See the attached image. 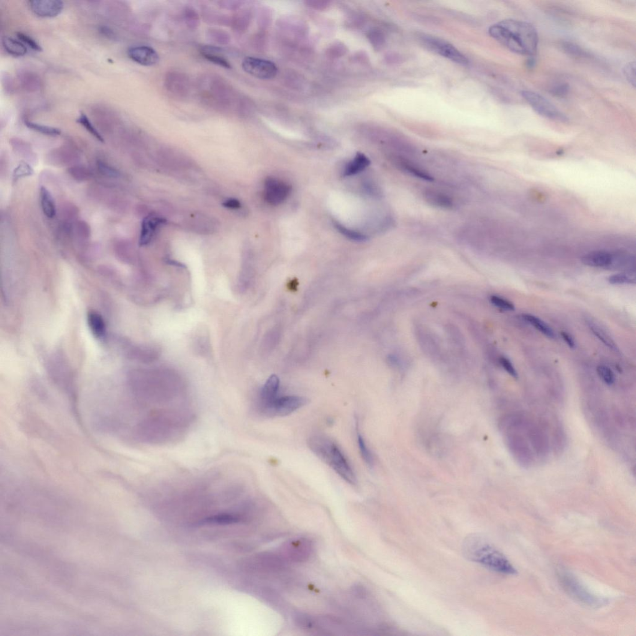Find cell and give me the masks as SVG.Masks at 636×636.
Wrapping results in <instances>:
<instances>
[{
  "mask_svg": "<svg viewBox=\"0 0 636 636\" xmlns=\"http://www.w3.org/2000/svg\"><path fill=\"white\" fill-rule=\"evenodd\" d=\"M492 38L507 49L518 55H535L538 45V34L532 24L523 21L505 20L489 28Z\"/></svg>",
  "mask_w": 636,
  "mask_h": 636,
  "instance_id": "1",
  "label": "cell"
},
{
  "mask_svg": "<svg viewBox=\"0 0 636 636\" xmlns=\"http://www.w3.org/2000/svg\"><path fill=\"white\" fill-rule=\"evenodd\" d=\"M463 553L468 560L492 571L510 575L517 574V570L505 555L480 534L466 537L463 542Z\"/></svg>",
  "mask_w": 636,
  "mask_h": 636,
  "instance_id": "2",
  "label": "cell"
},
{
  "mask_svg": "<svg viewBox=\"0 0 636 636\" xmlns=\"http://www.w3.org/2000/svg\"><path fill=\"white\" fill-rule=\"evenodd\" d=\"M308 446L315 455L332 468L350 485L357 484L355 471L340 447L331 438L316 434L308 439Z\"/></svg>",
  "mask_w": 636,
  "mask_h": 636,
  "instance_id": "3",
  "label": "cell"
},
{
  "mask_svg": "<svg viewBox=\"0 0 636 636\" xmlns=\"http://www.w3.org/2000/svg\"><path fill=\"white\" fill-rule=\"evenodd\" d=\"M418 41L426 49L451 60L456 64L463 65L469 64V59L457 48L445 40L433 36L420 33L418 34Z\"/></svg>",
  "mask_w": 636,
  "mask_h": 636,
  "instance_id": "4",
  "label": "cell"
},
{
  "mask_svg": "<svg viewBox=\"0 0 636 636\" xmlns=\"http://www.w3.org/2000/svg\"><path fill=\"white\" fill-rule=\"evenodd\" d=\"M559 578L561 586L566 592L578 602L590 607H596L601 605L603 602L601 599L593 595L586 588L582 586L580 581L571 573L561 571L559 573Z\"/></svg>",
  "mask_w": 636,
  "mask_h": 636,
  "instance_id": "5",
  "label": "cell"
},
{
  "mask_svg": "<svg viewBox=\"0 0 636 636\" xmlns=\"http://www.w3.org/2000/svg\"><path fill=\"white\" fill-rule=\"evenodd\" d=\"M522 97L526 100L535 112L545 118L553 121L566 122L568 118L558 110L553 104L541 95L532 91H524L521 92Z\"/></svg>",
  "mask_w": 636,
  "mask_h": 636,
  "instance_id": "6",
  "label": "cell"
},
{
  "mask_svg": "<svg viewBox=\"0 0 636 636\" xmlns=\"http://www.w3.org/2000/svg\"><path fill=\"white\" fill-rule=\"evenodd\" d=\"M631 258L626 255L610 253L604 251L590 252L584 255L581 262L584 265L596 268H608L613 266L622 265L628 262Z\"/></svg>",
  "mask_w": 636,
  "mask_h": 636,
  "instance_id": "7",
  "label": "cell"
},
{
  "mask_svg": "<svg viewBox=\"0 0 636 636\" xmlns=\"http://www.w3.org/2000/svg\"><path fill=\"white\" fill-rule=\"evenodd\" d=\"M242 67L246 73L262 80L274 79L278 73V68L274 62L253 57L243 60Z\"/></svg>",
  "mask_w": 636,
  "mask_h": 636,
  "instance_id": "8",
  "label": "cell"
},
{
  "mask_svg": "<svg viewBox=\"0 0 636 636\" xmlns=\"http://www.w3.org/2000/svg\"><path fill=\"white\" fill-rule=\"evenodd\" d=\"M308 403L307 398L298 395L278 397L267 411L265 415L286 416L301 409Z\"/></svg>",
  "mask_w": 636,
  "mask_h": 636,
  "instance_id": "9",
  "label": "cell"
},
{
  "mask_svg": "<svg viewBox=\"0 0 636 636\" xmlns=\"http://www.w3.org/2000/svg\"><path fill=\"white\" fill-rule=\"evenodd\" d=\"M292 187L284 182L269 178L265 182V199L272 205L277 206L284 202L289 197Z\"/></svg>",
  "mask_w": 636,
  "mask_h": 636,
  "instance_id": "10",
  "label": "cell"
},
{
  "mask_svg": "<svg viewBox=\"0 0 636 636\" xmlns=\"http://www.w3.org/2000/svg\"><path fill=\"white\" fill-rule=\"evenodd\" d=\"M313 552V545L309 540L302 539L288 543L283 549V557L295 562L307 560Z\"/></svg>",
  "mask_w": 636,
  "mask_h": 636,
  "instance_id": "11",
  "label": "cell"
},
{
  "mask_svg": "<svg viewBox=\"0 0 636 636\" xmlns=\"http://www.w3.org/2000/svg\"><path fill=\"white\" fill-rule=\"evenodd\" d=\"M279 388L280 380L275 375L270 377L261 388L258 398V407L263 415H265L273 402L278 397Z\"/></svg>",
  "mask_w": 636,
  "mask_h": 636,
  "instance_id": "12",
  "label": "cell"
},
{
  "mask_svg": "<svg viewBox=\"0 0 636 636\" xmlns=\"http://www.w3.org/2000/svg\"><path fill=\"white\" fill-rule=\"evenodd\" d=\"M29 5L33 13L43 17L58 16L64 7V3L58 0H32Z\"/></svg>",
  "mask_w": 636,
  "mask_h": 636,
  "instance_id": "13",
  "label": "cell"
},
{
  "mask_svg": "<svg viewBox=\"0 0 636 636\" xmlns=\"http://www.w3.org/2000/svg\"><path fill=\"white\" fill-rule=\"evenodd\" d=\"M128 55L132 61L143 66L156 65L160 60L158 53L153 48L149 46L131 47L128 51Z\"/></svg>",
  "mask_w": 636,
  "mask_h": 636,
  "instance_id": "14",
  "label": "cell"
},
{
  "mask_svg": "<svg viewBox=\"0 0 636 636\" xmlns=\"http://www.w3.org/2000/svg\"><path fill=\"white\" fill-rule=\"evenodd\" d=\"M164 221L162 219L150 216L143 220L140 235L139 243L141 245L149 244L151 241L152 237L157 227L163 224Z\"/></svg>",
  "mask_w": 636,
  "mask_h": 636,
  "instance_id": "15",
  "label": "cell"
},
{
  "mask_svg": "<svg viewBox=\"0 0 636 636\" xmlns=\"http://www.w3.org/2000/svg\"><path fill=\"white\" fill-rule=\"evenodd\" d=\"M586 324L593 335L598 338L605 346H607L614 352L617 353L620 352L619 347H617L613 338L598 323H596L595 321L590 319V318H588L586 320Z\"/></svg>",
  "mask_w": 636,
  "mask_h": 636,
  "instance_id": "16",
  "label": "cell"
},
{
  "mask_svg": "<svg viewBox=\"0 0 636 636\" xmlns=\"http://www.w3.org/2000/svg\"><path fill=\"white\" fill-rule=\"evenodd\" d=\"M40 196L41 208L44 215L49 219L55 218L57 213L56 206L50 192L46 187H42Z\"/></svg>",
  "mask_w": 636,
  "mask_h": 636,
  "instance_id": "17",
  "label": "cell"
},
{
  "mask_svg": "<svg viewBox=\"0 0 636 636\" xmlns=\"http://www.w3.org/2000/svg\"><path fill=\"white\" fill-rule=\"evenodd\" d=\"M370 164V161L362 153H358L355 158L348 163L345 168L343 176H347L356 175L361 172L367 167Z\"/></svg>",
  "mask_w": 636,
  "mask_h": 636,
  "instance_id": "18",
  "label": "cell"
},
{
  "mask_svg": "<svg viewBox=\"0 0 636 636\" xmlns=\"http://www.w3.org/2000/svg\"><path fill=\"white\" fill-rule=\"evenodd\" d=\"M522 317H523V319L525 322L533 326L534 328L542 333V334L545 335L546 337L551 339L556 338V334H555L554 330L552 329L550 325H547L542 320L540 319L539 317L529 314H524L522 315Z\"/></svg>",
  "mask_w": 636,
  "mask_h": 636,
  "instance_id": "19",
  "label": "cell"
},
{
  "mask_svg": "<svg viewBox=\"0 0 636 636\" xmlns=\"http://www.w3.org/2000/svg\"><path fill=\"white\" fill-rule=\"evenodd\" d=\"M2 44L6 51L14 57H22L26 55L28 49L22 42L14 39L5 37L2 39Z\"/></svg>",
  "mask_w": 636,
  "mask_h": 636,
  "instance_id": "20",
  "label": "cell"
},
{
  "mask_svg": "<svg viewBox=\"0 0 636 636\" xmlns=\"http://www.w3.org/2000/svg\"><path fill=\"white\" fill-rule=\"evenodd\" d=\"M425 196L426 200L434 206L444 208H450L453 206V202L451 198L440 192L434 190L427 191L425 192Z\"/></svg>",
  "mask_w": 636,
  "mask_h": 636,
  "instance_id": "21",
  "label": "cell"
},
{
  "mask_svg": "<svg viewBox=\"0 0 636 636\" xmlns=\"http://www.w3.org/2000/svg\"><path fill=\"white\" fill-rule=\"evenodd\" d=\"M181 74H171L166 79V85L168 89L174 94H183L184 91H187L188 82Z\"/></svg>",
  "mask_w": 636,
  "mask_h": 636,
  "instance_id": "22",
  "label": "cell"
},
{
  "mask_svg": "<svg viewBox=\"0 0 636 636\" xmlns=\"http://www.w3.org/2000/svg\"><path fill=\"white\" fill-rule=\"evenodd\" d=\"M218 54L217 48L214 47H206L205 49L202 50V56L208 61L225 68H232V65L227 61V59L224 58L223 57L220 56Z\"/></svg>",
  "mask_w": 636,
  "mask_h": 636,
  "instance_id": "23",
  "label": "cell"
},
{
  "mask_svg": "<svg viewBox=\"0 0 636 636\" xmlns=\"http://www.w3.org/2000/svg\"><path fill=\"white\" fill-rule=\"evenodd\" d=\"M90 328L95 337L101 338L105 333V324L103 317L95 312H91L88 316Z\"/></svg>",
  "mask_w": 636,
  "mask_h": 636,
  "instance_id": "24",
  "label": "cell"
},
{
  "mask_svg": "<svg viewBox=\"0 0 636 636\" xmlns=\"http://www.w3.org/2000/svg\"><path fill=\"white\" fill-rule=\"evenodd\" d=\"M398 164L402 169L406 171L407 172L409 173L412 175L425 180V181L430 182L434 181L433 176L426 172V171L419 169V168L414 166L412 164L408 163L406 161L400 160L398 161Z\"/></svg>",
  "mask_w": 636,
  "mask_h": 636,
  "instance_id": "25",
  "label": "cell"
},
{
  "mask_svg": "<svg viewBox=\"0 0 636 636\" xmlns=\"http://www.w3.org/2000/svg\"><path fill=\"white\" fill-rule=\"evenodd\" d=\"M357 440H358L359 451L362 458L364 459L367 466L373 467L374 463L373 455L366 444L364 437H362V434L358 431V428H357Z\"/></svg>",
  "mask_w": 636,
  "mask_h": 636,
  "instance_id": "26",
  "label": "cell"
},
{
  "mask_svg": "<svg viewBox=\"0 0 636 636\" xmlns=\"http://www.w3.org/2000/svg\"><path fill=\"white\" fill-rule=\"evenodd\" d=\"M25 125L30 130L37 131L39 133L47 135V136H57L61 134V131L58 128L48 127V126L38 124L26 120Z\"/></svg>",
  "mask_w": 636,
  "mask_h": 636,
  "instance_id": "27",
  "label": "cell"
},
{
  "mask_svg": "<svg viewBox=\"0 0 636 636\" xmlns=\"http://www.w3.org/2000/svg\"><path fill=\"white\" fill-rule=\"evenodd\" d=\"M334 226L339 232L342 235L346 237L347 238L358 242H363L367 241V237L362 235V234L355 232V231L348 229V228L343 226L337 221L334 222Z\"/></svg>",
  "mask_w": 636,
  "mask_h": 636,
  "instance_id": "28",
  "label": "cell"
},
{
  "mask_svg": "<svg viewBox=\"0 0 636 636\" xmlns=\"http://www.w3.org/2000/svg\"><path fill=\"white\" fill-rule=\"evenodd\" d=\"M77 121L78 123H79L80 125H82V127L92 135V136L96 138L99 142L102 143L104 142L103 137H102L100 133H99L97 129L95 128L94 125L92 124L91 120L89 119L85 114L81 113V115L79 116V118L77 119Z\"/></svg>",
  "mask_w": 636,
  "mask_h": 636,
  "instance_id": "29",
  "label": "cell"
},
{
  "mask_svg": "<svg viewBox=\"0 0 636 636\" xmlns=\"http://www.w3.org/2000/svg\"><path fill=\"white\" fill-rule=\"evenodd\" d=\"M608 280L612 285L634 284L635 277L629 273H619L610 276Z\"/></svg>",
  "mask_w": 636,
  "mask_h": 636,
  "instance_id": "30",
  "label": "cell"
},
{
  "mask_svg": "<svg viewBox=\"0 0 636 636\" xmlns=\"http://www.w3.org/2000/svg\"><path fill=\"white\" fill-rule=\"evenodd\" d=\"M562 49L568 55L578 58H589V55L586 50L582 49L578 45L569 42H564L562 44Z\"/></svg>",
  "mask_w": 636,
  "mask_h": 636,
  "instance_id": "31",
  "label": "cell"
},
{
  "mask_svg": "<svg viewBox=\"0 0 636 636\" xmlns=\"http://www.w3.org/2000/svg\"><path fill=\"white\" fill-rule=\"evenodd\" d=\"M368 38L375 49L380 50L385 44V36L379 29H372L368 33Z\"/></svg>",
  "mask_w": 636,
  "mask_h": 636,
  "instance_id": "32",
  "label": "cell"
},
{
  "mask_svg": "<svg viewBox=\"0 0 636 636\" xmlns=\"http://www.w3.org/2000/svg\"><path fill=\"white\" fill-rule=\"evenodd\" d=\"M597 373L600 379L608 385H612L615 382V376L613 370L608 366L601 365L598 366L596 369Z\"/></svg>",
  "mask_w": 636,
  "mask_h": 636,
  "instance_id": "33",
  "label": "cell"
},
{
  "mask_svg": "<svg viewBox=\"0 0 636 636\" xmlns=\"http://www.w3.org/2000/svg\"><path fill=\"white\" fill-rule=\"evenodd\" d=\"M490 302L494 307L505 311H514L515 307L512 302L509 300L499 296L493 295L490 297Z\"/></svg>",
  "mask_w": 636,
  "mask_h": 636,
  "instance_id": "34",
  "label": "cell"
},
{
  "mask_svg": "<svg viewBox=\"0 0 636 636\" xmlns=\"http://www.w3.org/2000/svg\"><path fill=\"white\" fill-rule=\"evenodd\" d=\"M34 170L29 164L24 163H21L19 166L14 169L13 172V178L15 180H17L20 178H25L32 175Z\"/></svg>",
  "mask_w": 636,
  "mask_h": 636,
  "instance_id": "35",
  "label": "cell"
},
{
  "mask_svg": "<svg viewBox=\"0 0 636 636\" xmlns=\"http://www.w3.org/2000/svg\"><path fill=\"white\" fill-rule=\"evenodd\" d=\"M16 37L19 39V40L24 44H26L33 50L37 51V52H41L43 50V48L41 47L34 39L29 37L28 34L22 32H16Z\"/></svg>",
  "mask_w": 636,
  "mask_h": 636,
  "instance_id": "36",
  "label": "cell"
},
{
  "mask_svg": "<svg viewBox=\"0 0 636 636\" xmlns=\"http://www.w3.org/2000/svg\"><path fill=\"white\" fill-rule=\"evenodd\" d=\"M623 74L626 79L633 87L635 86V62H630L623 68Z\"/></svg>",
  "mask_w": 636,
  "mask_h": 636,
  "instance_id": "37",
  "label": "cell"
},
{
  "mask_svg": "<svg viewBox=\"0 0 636 636\" xmlns=\"http://www.w3.org/2000/svg\"><path fill=\"white\" fill-rule=\"evenodd\" d=\"M238 518L233 517V516L222 515L216 516L212 518L207 519L205 521L206 523H218V524H232L238 521Z\"/></svg>",
  "mask_w": 636,
  "mask_h": 636,
  "instance_id": "38",
  "label": "cell"
},
{
  "mask_svg": "<svg viewBox=\"0 0 636 636\" xmlns=\"http://www.w3.org/2000/svg\"><path fill=\"white\" fill-rule=\"evenodd\" d=\"M570 91V86L566 83H557L551 87L550 90L551 94L555 97L562 98L568 95Z\"/></svg>",
  "mask_w": 636,
  "mask_h": 636,
  "instance_id": "39",
  "label": "cell"
},
{
  "mask_svg": "<svg viewBox=\"0 0 636 636\" xmlns=\"http://www.w3.org/2000/svg\"><path fill=\"white\" fill-rule=\"evenodd\" d=\"M98 167L102 174L109 178H117L119 175L118 171L103 162H98Z\"/></svg>",
  "mask_w": 636,
  "mask_h": 636,
  "instance_id": "40",
  "label": "cell"
},
{
  "mask_svg": "<svg viewBox=\"0 0 636 636\" xmlns=\"http://www.w3.org/2000/svg\"><path fill=\"white\" fill-rule=\"evenodd\" d=\"M500 364L502 365L503 368L505 369L506 373H508L513 377L518 378V373L516 370L514 365H513L510 360L505 357H502L500 359Z\"/></svg>",
  "mask_w": 636,
  "mask_h": 636,
  "instance_id": "41",
  "label": "cell"
},
{
  "mask_svg": "<svg viewBox=\"0 0 636 636\" xmlns=\"http://www.w3.org/2000/svg\"><path fill=\"white\" fill-rule=\"evenodd\" d=\"M296 622L298 624V626L304 629H309L313 626V621L312 618L304 614L297 616Z\"/></svg>",
  "mask_w": 636,
  "mask_h": 636,
  "instance_id": "42",
  "label": "cell"
},
{
  "mask_svg": "<svg viewBox=\"0 0 636 636\" xmlns=\"http://www.w3.org/2000/svg\"><path fill=\"white\" fill-rule=\"evenodd\" d=\"M561 337H562L563 341H565V343L568 345V346L571 349H575L576 347L575 341L571 334H569L568 332H561Z\"/></svg>",
  "mask_w": 636,
  "mask_h": 636,
  "instance_id": "43",
  "label": "cell"
},
{
  "mask_svg": "<svg viewBox=\"0 0 636 636\" xmlns=\"http://www.w3.org/2000/svg\"><path fill=\"white\" fill-rule=\"evenodd\" d=\"M329 2L325 1H310L308 2V5L310 7L320 10V9H325L329 5Z\"/></svg>",
  "mask_w": 636,
  "mask_h": 636,
  "instance_id": "44",
  "label": "cell"
},
{
  "mask_svg": "<svg viewBox=\"0 0 636 636\" xmlns=\"http://www.w3.org/2000/svg\"><path fill=\"white\" fill-rule=\"evenodd\" d=\"M224 206L229 208L237 209L240 208L241 204H240L238 200L231 199L226 201L224 203Z\"/></svg>",
  "mask_w": 636,
  "mask_h": 636,
  "instance_id": "45",
  "label": "cell"
},
{
  "mask_svg": "<svg viewBox=\"0 0 636 636\" xmlns=\"http://www.w3.org/2000/svg\"><path fill=\"white\" fill-rule=\"evenodd\" d=\"M536 63V62L535 59L533 58V57H531V58L528 59L526 61V67L529 68H533L535 67Z\"/></svg>",
  "mask_w": 636,
  "mask_h": 636,
  "instance_id": "46",
  "label": "cell"
}]
</instances>
